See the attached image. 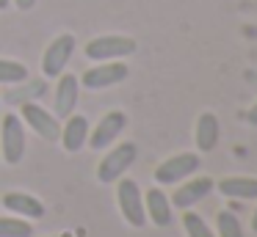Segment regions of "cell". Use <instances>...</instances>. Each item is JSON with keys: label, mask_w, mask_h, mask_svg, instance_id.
Listing matches in <instances>:
<instances>
[{"label": "cell", "mask_w": 257, "mask_h": 237, "mask_svg": "<svg viewBox=\"0 0 257 237\" xmlns=\"http://www.w3.org/2000/svg\"><path fill=\"white\" fill-rule=\"evenodd\" d=\"M130 69L124 61H100L97 66L83 72V77H78L80 86L89 88V91H102V88H111L116 83L127 80Z\"/></svg>", "instance_id": "cell-6"}, {"label": "cell", "mask_w": 257, "mask_h": 237, "mask_svg": "<svg viewBox=\"0 0 257 237\" xmlns=\"http://www.w3.org/2000/svg\"><path fill=\"white\" fill-rule=\"evenodd\" d=\"M199 165L202 163H199V154L196 152H180V154H172V157L163 160L152 176H155L158 185H177V182L194 176Z\"/></svg>", "instance_id": "cell-5"}, {"label": "cell", "mask_w": 257, "mask_h": 237, "mask_svg": "<svg viewBox=\"0 0 257 237\" xmlns=\"http://www.w3.org/2000/svg\"><path fill=\"white\" fill-rule=\"evenodd\" d=\"M34 234V226L25 218H0V237H31Z\"/></svg>", "instance_id": "cell-20"}, {"label": "cell", "mask_w": 257, "mask_h": 237, "mask_svg": "<svg viewBox=\"0 0 257 237\" xmlns=\"http://www.w3.org/2000/svg\"><path fill=\"white\" fill-rule=\"evenodd\" d=\"M136 50H139V44H136L133 36H119V33H111V36H97L91 39L89 44L83 47L86 58L91 61H122L127 58V55H133Z\"/></svg>", "instance_id": "cell-2"}, {"label": "cell", "mask_w": 257, "mask_h": 237, "mask_svg": "<svg viewBox=\"0 0 257 237\" xmlns=\"http://www.w3.org/2000/svg\"><path fill=\"white\" fill-rule=\"evenodd\" d=\"M218 132H221V127H218V119L216 113H210V110H205V113H199V119H196V149L199 152H213L218 143Z\"/></svg>", "instance_id": "cell-15"}, {"label": "cell", "mask_w": 257, "mask_h": 237, "mask_svg": "<svg viewBox=\"0 0 257 237\" xmlns=\"http://www.w3.org/2000/svg\"><path fill=\"white\" fill-rule=\"evenodd\" d=\"M144 212L155 226H169L172 223V201L161 187H150L144 193Z\"/></svg>", "instance_id": "cell-14"}, {"label": "cell", "mask_w": 257, "mask_h": 237, "mask_svg": "<svg viewBox=\"0 0 257 237\" xmlns=\"http://www.w3.org/2000/svg\"><path fill=\"white\" fill-rule=\"evenodd\" d=\"M216 190L227 198H257V179L254 176H224L216 182Z\"/></svg>", "instance_id": "cell-16"}, {"label": "cell", "mask_w": 257, "mask_h": 237, "mask_svg": "<svg viewBox=\"0 0 257 237\" xmlns=\"http://www.w3.org/2000/svg\"><path fill=\"white\" fill-rule=\"evenodd\" d=\"M246 121H249V124H251V127H257V102H254V105H251V108H249V110H246Z\"/></svg>", "instance_id": "cell-21"}, {"label": "cell", "mask_w": 257, "mask_h": 237, "mask_svg": "<svg viewBox=\"0 0 257 237\" xmlns=\"http://www.w3.org/2000/svg\"><path fill=\"white\" fill-rule=\"evenodd\" d=\"M124 127H127V116H124V110H108V113L94 124V130H89V141H86V146L108 149L119 135H122Z\"/></svg>", "instance_id": "cell-9"}, {"label": "cell", "mask_w": 257, "mask_h": 237, "mask_svg": "<svg viewBox=\"0 0 257 237\" xmlns=\"http://www.w3.org/2000/svg\"><path fill=\"white\" fill-rule=\"evenodd\" d=\"M0 201H3V207H6L9 212H14L17 218H25V220H39V218H45V212H47L45 204L36 196H31V193L14 190V193H6Z\"/></svg>", "instance_id": "cell-13"}, {"label": "cell", "mask_w": 257, "mask_h": 237, "mask_svg": "<svg viewBox=\"0 0 257 237\" xmlns=\"http://www.w3.org/2000/svg\"><path fill=\"white\" fill-rule=\"evenodd\" d=\"M89 119L80 113H72L67 116V121L61 124V135H58V141H61V146L67 149L69 154L80 152V149L86 146V141H89Z\"/></svg>", "instance_id": "cell-12"}, {"label": "cell", "mask_w": 257, "mask_h": 237, "mask_svg": "<svg viewBox=\"0 0 257 237\" xmlns=\"http://www.w3.org/2000/svg\"><path fill=\"white\" fill-rule=\"evenodd\" d=\"M183 229L188 237H216V231L205 223V218L196 212H188V209H183Z\"/></svg>", "instance_id": "cell-19"}, {"label": "cell", "mask_w": 257, "mask_h": 237, "mask_svg": "<svg viewBox=\"0 0 257 237\" xmlns=\"http://www.w3.org/2000/svg\"><path fill=\"white\" fill-rule=\"evenodd\" d=\"M136 160H139V146H136L133 141L116 143V146L100 160V165H97V179H100L102 185H111V182L122 179Z\"/></svg>", "instance_id": "cell-1"}, {"label": "cell", "mask_w": 257, "mask_h": 237, "mask_svg": "<svg viewBox=\"0 0 257 237\" xmlns=\"http://www.w3.org/2000/svg\"><path fill=\"white\" fill-rule=\"evenodd\" d=\"M9 3H12V0H0V11H6V9H9Z\"/></svg>", "instance_id": "cell-24"}, {"label": "cell", "mask_w": 257, "mask_h": 237, "mask_svg": "<svg viewBox=\"0 0 257 237\" xmlns=\"http://www.w3.org/2000/svg\"><path fill=\"white\" fill-rule=\"evenodd\" d=\"M216 237H246L238 215L229 212V209H221L216 215Z\"/></svg>", "instance_id": "cell-18"}, {"label": "cell", "mask_w": 257, "mask_h": 237, "mask_svg": "<svg viewBox=\"0 0 257 237\" xmlns=\"http://www.w3.org/2000/svg\"><path fill=\"white\" fill-rule=\"evenodd\" d=\"M251 231L257 234V209H254V215H251Z\"/></svg>", "instance_id": "cell-23"}, {"label": "cell", "mask_w": 257, "mask_h": 237, "mask_svg": "<svg viewBox=\"0 0 257 237\" xmlns=\"http://www.w3.org/2000/svg\"><path fill=\"white\" fill-rule=\"evenodd\" d=\"M28 80V66L12 58H0V83L3 86H20Z\"/></svg>", "instance_id": "cell-17"}, {"label": "cell", "mask_w": 257, "mask_h": 237, "mask_svg": "<svg viewBox=\"0 0 257 237\" xmlns=\"http://www.w3.org/2000/svg\"><path fill=\"white\" fill-rule=\"evenodd\" d=\"M116 204L122 218L127 220L133 229H141L147 223V212H144V193H141L139 182L136 179H116Z\"/></svg>", "instance_id": "cell-3"}, {"label": "cell", "mask_w": 257, "mask_h": 237, "mask_svg": "<svg viewBox=\"0 0 257 237\" xmlns=\"http://www.w3.org/2000/svg\"><path fill=\"white\" fill-rule=\"evenodd\" d=\"M56 237H72V234H56Z\"/></svg>", "instance_id": "cell-25"}, {"label": "cell", "mask_w": 257, "mask_h": 237, "mask_svg": "<svg viewBox=\"0 0 257 237\" xmlns=\"http://www.w3.org/2000/svg\"><path fill=\"white\" fill-rule=\"evenodd\" d=\"M213 187H216V182H213L210 176L183 179V185L172 193V198H169V201H172V207H177V209H191L194 204H199L202 198L213 190Z\"/></svg>", "instance_id": "cell-11"}, {"label": "cell", "mask_w": 257, "mask_h": 237, "mask_svg": "<svg viewBox=\"0 0 257 237\" xmlns=\"http://www.w3.org/2000/svg\"><path fill=\"white\" fill-rule=\"evenodd\" d=\"M72 53H75V36L72 33H61V36H56L50 44H47L45 55H42V75L50 77V80L58 77V75H64V69H67Z\"/></svg>", "instance_id": "cell-7"}, {"label": "cell", "mask_w": 257, "mask_h": 237, "mask_svg": "<svg viewBox=\"0 0 257 237\" xmlns=\"http://www.w3.org/2000/svg\"><path fill=\"white\" fill-rule=\"evenodd\" d=\"M14 6H17L20 11H31L36 6V0H14Z\"/></svg>", "instance_id": "cell-22"}, {"label": "cell", "mask_w": 257, "mask_h": 237, "mask_svg": "<svg viewBox=\"0 0 257 237\" xmlns=\"http://www.w3.org/2000/svg\"><path fill=\"white\" fill-rule=\"evenodd\" d=\"M20 119H23V124H28L39 138H45V141H58V135H61V124H58V119L47 108L36 105L34 99H31V102H23Z\"/></svg>", "instance_id": "cell-8"}, {"label": "cell", "mask_w": 257, "mask_h": 237, "mask_svg": "<svg viewBox=\"0 0 257 237\" xmlns=\"http://www.w3.org/2000/svg\"><path fill=\"white\" fill-rule=\"evenodd\" d=\"M0 152L9 165L23 163L25 157V124L17 113H6L0 119Z\"/></svg>", "instance_id": "cell-4"}, {"label": "cell", "mask_w": 257, "mask_h": 237, "mask_svg": "<svg viewBox=\"0 0 257 237\" xmlns=\"http://www.w3.org/2000/svg\"><path fill=\"white\" fill-rule=\"evenodd\" d=\"M56 91H53V116L56 119H67L75 113L78 105V94H80V80L75 75H58L56 77Z\"/></svg>", "instance_id": "cell-10"}]
</instances>
